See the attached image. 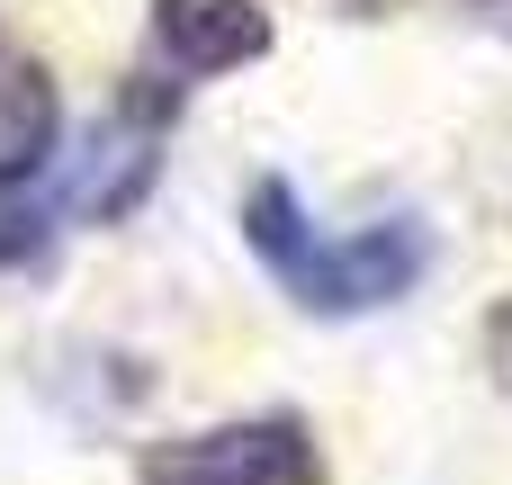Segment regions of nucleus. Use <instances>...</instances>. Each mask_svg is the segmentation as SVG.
<instances>
[{
  "mask_svg": "<svg viewBox=\"0 0 512 485\" xmlns=\"http://www.w3.org/2000/svg\"><path fill=\"white\" fill-rule=\"evenodd\" d=\"M243 243H252V261L279 279V297H288L297 315H324V324L378 315V306L414 297L423 270H432V234H423L414 216H378V225H360V234H315V216L297 207V189H288L279 171H261V180L243 189Z\"/></svg>",
  "mask_w": 512,
  "mask_h": 485,
  "instance_id": "obj_1",
  "label": "nucleus"
},
{
  "mask_svg": "<svg viewBox=\"0 0 512 485\" xmlns=\"http://www.w3.org/2000/svg\"><path fill=\"white\" fill-rule=\"evenodd\" d=\"M486 9H512V0H486Z\"/></svg>",
  "mask_w": 512,
  "mask_h": 485,
  "instance_id": "obj_5",
  "label": "nucleus"
},
{
  "mask_svg": "<svg viewBox=\"0 0 512 485\" xmlns=\"http://www.w3.org/2000/svg\"><path fill=\"white\" fill-rule=\"evenodd\" d=\"M270 45H279V27H270L261 0H153V63L180 72V81L243 72Z\"/></svg>",
  "mask_w": 512,
  "mask_h": 485,
  "instance_id": "obj_3",
  "label": "nucleus"
},
{
  "mask_svg": "<svg viewBox=\"0 0 512 485\" xmlns=\"http://www.w3.org/2000/svg\"><path fill=\"white\" fill-rule=\"evenodd\" d=\"M135 485H324V441L306 414H234L153 441L135 459Z\"/></svg>",
  "mask_w": 512,
  "mask_h": 485,
  "instance_id": "obj_2",
  "label": "nucleus"
},
{
  "mask_svg": "<svg viewBox=\"0 0 512 485\" xmlns=\"http://www.w3.org/2000/svg\"><path fill=\"white\" fill-rule=\"evenodd\" d=\"M54 135H63L54 72L36 54H0V198L36 189L54 171Z\"/></svg>",
  "mask_w": 512,
  "mask_h": 485,
  "instance_id": "obj_4",
  "label": "nucleus"
}]
</instances>
